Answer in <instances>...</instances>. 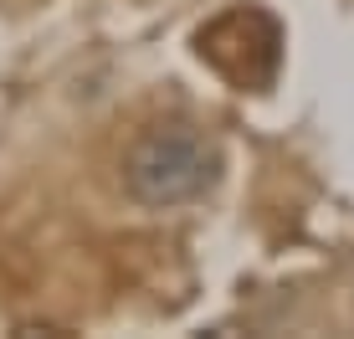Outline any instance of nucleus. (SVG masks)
<instances>
[{"instance_id":"nucleus-1","label":"nucleus","mask_w":354,"mask_h":339,"mask_svg":"<svg viewBox=\"0 0 354 339\" xmlns=\"http://www.w3.org/2000/svg\"><path fill=\"white\" fill-rule=\"evenodd\" d=\"M221 175V149L205 129L169 118L149 124L124 149V190L144 211H175L185 201H201Z\"/></svg>"}]
</instances>
